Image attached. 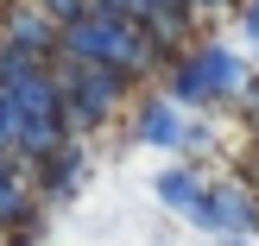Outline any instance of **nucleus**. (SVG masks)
Wrapping results in <instances>:
<instances>
[{
	"mask_svg": "<svg viewBox=\"0 0 259 246\" xmlns=\"http://www.w3.org/2000/svg\"><path fill=\"white\" fill-rule=\"evenodd\" d=\"M63 44H70V57H82V63H120V70H146V63H152V38L139 32V25H126L120 13L70 19Z\"/></svg>",
	"mask_w": 259,
	"mask_h": 246,
	"instance_id": "nucleus-1",
	"label": "nucleus"
},
{
	"mask_svg": "<svg viewBox=\"0 0 259 246\" xmlns=\"http://www.w3.org/2000/svg\"><path fill=\"white\" fill-rule=\"evenodd\" d=\"M240 82V63L228 51H202L184 76H177V95H202V88H234Z\"/></svg>",
	"mask_w": 259,
	"mask_h": 246,
	"instance_id": "nucleus-2",
	"label": "nucleus"
},
{
	"mask_svg": "<svg viewBox=\"0 0 259 246\" xmlns=\"http://www.w3.org/2000/svg\"><path fill=\"white\" fill-rule=\"evenodd\" d=\"M158 202H164V209H177L184 221L209 227V202H202V183H196L190 171H158Z\"/></svg>",
	"mask_w": 259,
	"mask_h": 246,
	"instance_id": "nucleus-3",
	"label": "nucleus"
},
{
	"mask_svg": "<svg viewBox=\"0 0 259 246\" xmlns=\"http://www.w3.org/2000/svg\"><path fill=\"white\" fill-rule=\"evenodd\" d=\"M139 133H146L152 145H184V139H190V126L177 120L171 108H152V114H146V126H139Z\"/></svg>",
	"mask_w": 259,
	"mask_h": 246,
	"instance_id": "nucleus-4",
	"label": "nucleus"
},
{
	"mask_svg": "<svg viewBox=\"0 0 259 246\" xmlns=\"http://www.w3.org/2000/svg\"><path fill=\"white\" fill-rule=\"evenodd\" d=\"M13 215H19V189H13L7 171H0V221H13Z\"/></svg>",
	"mask_w": 259,
	"mask_h": 246,
	"instance_id": "nucleus-5",
	"label": "nucleus"
},
{
	"mask_svg": "<svg viewBox=\"0 0 259 246\" xmlns=\"http://www.w3.org/2000/svg\"><path fill=\"white\" fill-rule=\"evenodd\" d=\"M13 38H32V44H38V38H45V25L25 19V13H13Z\"/></svg>",
	"mask_w": 259,
	"mask_h": 246,
	"instance_id": "nucleus-6",
	"label": "nucleus"
},
{
	"mask_svg": "<svg viewBox=\"0 0 259 246\" xmlns=\"http://www.w3.org/2000/svg\"><path fill=\"white\" fill-rule=\"evenodd\" d=\"M51 13H57V19H76V13H82V0H45Z\"/></svg>",
	"mask_w": 259,
	"mask_h": 246,
	"instance_id": "nucleus-7",
	"label": "nucleus"
},
{
	"mask_svg": "<svg viewBox=\"0 0 259 246\" xmlns=\"http://www.w3.org/2000/svg\"><path fill=\"white\" fill-rule=\"evenodd\" d=\"M228 246H247V234H234V240H228Z\"/></svg>",
	"mask_w": 259,
	"mask_h": 246,
	"instance_id": "nucleus-8",
	"label": "nucleus"
}]
</instances>
